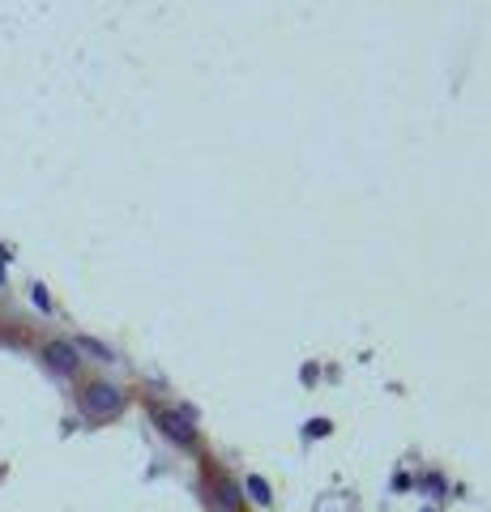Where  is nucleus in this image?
Listing matches in <instances>:
<instances>
[{
	"mask_svg": "<svg viewBox=\"0 0 491 512\" xmlns=\"http://www.w3.org/2000/svg\"><path fill=\"white\" fill-rule=\"evenodd\" d=\"M82 410L90 419H116L124 410V389H116V384H107V380H90L82 389Z\"/></svg>",
	"mask_w": 491,
	"mask_h": 512,
	"instance_id": "1",
	"label": "nucleus"
},
{
	"mask_svg": "<svg viewBox=\"0 0 491 512\" xmlns=\"http://www.w3.org/2000/svg\"><path fill=\"white\" fill-rule=\"evenodd\" d=\"M43 363L52 367L56 376H77V367H82V350H77L73 342H65V338H52V342H43Z\"/></svg>",
	"mask_w": 491,
	"mask_h": 512,
	"instance_id": "2",
	"label": "nucleus"
},
{
	"mask_svg": "<svg viewBox=\"0 0 491 512\" xmlns=\"http://www.w3.org/2000/svg\"><path fill=\"white\" fill-rule=\"evenodd\" d=\"M158 427H163L167 440H176V444H184V448L197 440V427H193V414H188V410L163 406V410H158Z\"/></svg>",
	"mask_w": 491,
	"mask_h": 512,
	"instance_id": "3",
	"label": "nucleus"
},
{
	"mask_svg": "<svg viewBox=\"0 0 491 512\" xmlns=\"http://www.w3.org/2000/svg\"><path fill=\"white\" fill-rule=\"evenodd\" d=\"M73 346H77V350H90V355H99V363H112V359H116L112 350H107V346H99V342H90V338H77Z\"/></svg>",
	"mask_w": 491,
	"mask_h": 512,
	"instance_id": "4",
	"label": "nucleus"
},
{
	"mask_svg": "<svg viewBox=\"0 0 491 512\" xmlns=\"http://www.w3.org/2000/svg\"><path fill=\"white\" fill-rule=\"evenodd\" d=\"M248 495H252L257 504H269V487L261 483V478H248Z\"/></svg>",
	"mask_w": 491,
	"mask_h": 512,
	"instance_id": "5",
	"label": "nucleus"
}]
</instances>
